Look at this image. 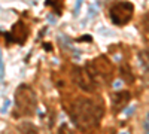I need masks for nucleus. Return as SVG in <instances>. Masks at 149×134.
I'll list each match as a JSON object with an SVG mask.
<instances>
[{
    "instance_id": "obj_10",
    "label": "nucleus",
    "mask_w": 149,
    "mask_h": 134,
    "mask_svg": "<svg viewBox=\"0 0 149 134\" xmlns=\"http://www.w3.org/2000/svg\"><path fill=\"white\" fill-rule=\"evenodd\" d=\"M58 134H73V133L70 131V128H69L67 125H61V127H60Z\"/></svg>"
},
{
    "instance_id": "obj_2",
    "label": "nucleus",
    "mask_w": 149,
    "mask_h": 134,
    "mask_svg": "<svg viewBox=\"0 0 149 134\" xmlns=\"http://www.w3.org/2000/svg\"><path fill=\"white\" fill-rule=\"evenodd\" d=\"M15 106L17 112L19 115H33L37 106V99L34 91L29 87V85H21V87L15 91Z\"/></svg>"
},
{
    "instance_id": "obj_3",
    "label": "nucleus",
    "mask_w": 149,
    "mask_h": 134,
    "mask_svg": "<svg viewBox=\"0 0 149 134\" xmlns=\"http://www.w3.org/2000/svg\"><path fill=\"white\" fill-rule=\"evenodd\" d=\"M85 67L88 69V72L93 75V78L95 79L97 83L100 81L103 83H107V82H110L112 78H113V64H112L110 60L104 55L97 57L91 63H86Z\"/></svg>"
},
{
    "instance_id": "obj_8",
    "label": "nucleus",
    "mask_w": 149,
    "mask_h": 134,
    "mask_svg": "<svg viewBox=\"0 0 149 134\" xmlns=\"http://www.w3.org/2000/svg\"><path fill=\"white\" fill-rule=\"evenodd\" d=\"M119 73H121V78L125 81L127 83H131L134 82V76H133V73L130 70V66L128 64H122L121 69H119Z\"/></svg>"
},
{
    "instance_id": "obj_9",
    "label": "nucleus",
    "mask_w": 149,
    "mask_h": 134,
    "mask_svg": "<svg viewBox=\"0 0 149 134\" xmlns=\"http://www.w3.org/2000/svg\"><path fill=\"white\" fill-rule=\"evenodd\" d=\"M139 60H140L142 66L149 72V48H148V49H143V51L139 54Z\"/></svg>"
},
{
    "instance_id": "obj_5",
    "label": "nucleus",
    "mask_w": 149,
    "mask_h": 134,
    "mask_svg": "<svg viewBox=\"0 0 149 134\" xmlns=\"http://www.w3.org/2000/svg\"><path fill=\"white\" fill-rule=\"evenodd\" d=\"M72 79L78 87L86 92H95L97 90V82L93 78V75L88 72L86 67H73L72 70Z\"/></svg>"
},
{
    "instance_id": "obj_7",
    "label": "nucleus",
    "mask_w": 149,
    "mask_h": 134,
    "mask_svg": "<svg viewBox=\"0 0 149 134\" xmlns=\"http://www.w3.org/2000/svg\"><path fill=\"white\" fill-rule=\"evenodd\" d=\"M18 134H37V128L36 125L30 124V122H22L17 127Z\"/></svg>"
},
{
    "instance_id": "obj_4",
    "label": "nucleus",
    "mask_w": 149,
    "mask_h": 134,
    "mask_svg": "<svg viewBox=\"0 0 149 134\" xmlns=\"http://www.w3.org/2000/svg\"><path fill=\"white\" fill-rule=\"evenodd\" d=\"M133 10H134V8L130 2H116L110 6L109 15H110V19L113 24L124 26V24H127L131 19Z\"/></svg>"
},
{
    "instance_id": "obj_1",
    "label": "nucleus",
    "mask_w": 149,
    "mask_h": 134,
    "mask_svg": "<svg viewBox=\"0 0 149 134\" xmlns=\"http://www.w3.org/2000/svg\"><path fill=\"white\" fill-rule=\"evenodd\" d=\"M69 115L72 122L79 131L91 133L100 124V119L104 115V106L100 101L90 99L74 100L69 109Z\"/></svg>"
},
{
    "instance_id": "obj_11",
    "label": "nucleus",
    "mask_w": 149,
    "mask_h": 134,
    "mask_svg": "<svg viewBox=\"0 0 149 134\" xmlns=\"http://www.w3.org/2000/svg\"><path fill=\"white\" fill-rule=\"evenodd\" d=\"M143 27H145V30L146 31H149V12L145 15V18H143Z\"/></svg>"
},
{
    "instance_id": "obj_6",
    "label": "nucleus",
    "mask_w": 149,
    "mask_h": 134,
    "mask_svg": "<svg viewBox=\"0 0 149 134\" xmlns=\"http://www.w3.org/2000/svg\"><path fill=\"white\" fill-rule=\"evenodd\" d=\"M130 99H131V95L128 91L115 92L113 97H112V110H113V113H119L121 110H124L125 106L130 103Z\"/></svg>"
}]
</instances>
